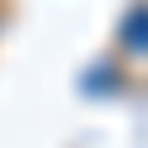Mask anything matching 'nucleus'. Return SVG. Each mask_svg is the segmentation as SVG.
<instances>
[{"label":"nucleus","instance_id":"nucleus-1","mask_svg":"<svg viewBox=\"0 0 148 148\" xmlns=\"http://www.w3.org/2000/svg\"><path fill=\"white\" fill-rule=\"evenodd\" d=\"M123 45H133V54L143 49V5H133V15L123 20Z\"/></svg>","mask_w":148,"mask_h":148}]
</instances>
